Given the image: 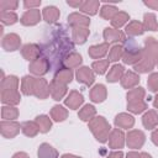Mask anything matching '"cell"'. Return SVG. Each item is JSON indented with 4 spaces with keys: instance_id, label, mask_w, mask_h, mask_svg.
I'll return each mask as SVG.
<instances>
[{
    "instance_id": "cell-54",
    "label": "cell",
    "mask_w": 158,
    "mask_h": 158,
    "mask_svg": "<svg viewBox=\"0 0 158 158\" xmlns=\"http://www.w3.org/2000/svg\"><path fill=\"white\" fill-rule=\"evenodd\" d=\"M139 158H152L148 153H144V152H142V153H139Z\"/></svg>"
},
{
    "instance_id": "cell-49",
    "label": "cell",
    "mask_w": 158,
    "mask_h": 158,
    "mask_svg": "<svg viewBox=\"0 0 158 158\" xmlns=\"http://www.w3.org/2000/svg\"><path fill=\"white\" fill-rule=\"evenodd\" d=\"M144 5H147L148 7H151L153 10H158V0H156V1H144Z\"/></svg>"
},
{
    "instance_id": "cell-26",
    "label": "cell",
    "mask_w": 158,
    "mask_h": 158,
    "mask_svg": "<svg viewBox=\"0 0 158 158\" xmlns=\"http://www.w3.org/2000/svg\"><path fill=\"white\" fill-rule=\"evenodd\" d=\"M38 158H58V152L48 143H42L38 147Z\"/></svg>"
},
{
    "instance_id": "cell-30",
    "label": "cell",
    "mask_w": 158,
    "mask_h": 158,
    "mask_svg": "<svg viewBox=\"0 0 158 158\" xmlns=\"http://www.w3.org/2000/svg\"><path fill=\"white\" fill-rule=\"evenodd\" d=\"M144 26L142 22L138 21H131L126 27V33L128 36H139L144 32Z\"/></svg>"
},
{
    "instance_id": "cell-38",
    "label": "cell",
    "mask_w": 158,
    "mask_h": 158,
    "mask_svg": "<svg viewBox=\"0 0 158 158\" xmlns=\"http://www.w3.org/2000/svg\"><path fill=\"white\" fill-rule=\"evenodd\" d=\"M81 60H83L81 56L78 54V53H75V52H73V53H70V54L64 59V63H65V65H67L69 69H72V68L79 67L80 63H81Z\"/></svg>"
},
{
    "instance_id": "cell-31",
    "label": "cell",
    "mask_w": 158,
    "mask_h": 158,
    "mask_svg": "<svg viewBox=\"0 0 158 158\" xmlns=\"http://www.w3.org/2000/svg\"><path fill=\"white\" fill-rule=\"evenodd\" d=\"M21 130L28 137H35L40 132V127L36 123V121H26V122H23L22 126H21Z\"/></svg>"
},
{
    "instance_id": "cell-53",
    "label": "cell",
    "mask_w": 158,
    "mask_h": 158,
    "mask_svg": "<svg viewBox=\"0 0 158 158\" xmlns=\"http://www.w3.org/2000/svg\"><path fill=\"white\" fill-rule=\"evenodd\" d=\"M127 158H139V153H137V152H130V153H127Z\"/></svg>"
},
{
    "instance_id": "cell-3",
    "label": "cell",
    "mask_w": 158,
    "mask_h": 158,
    "mask_svg": "<svg viewBox=\"0 0 158 158\" xmlns=\"http://www.w3.org/2000/svg\"><path fill=\"white\" fill-rule=\"evenodd\" d=\"M143 57V49L138 47H132L128 44V47H123V54H122V60L126 64H137Z\"/></svg>"
},
{
    "instance_id": "cell-24",
    "label": "cell",
    "mask_w": 158,
    "mask_h": 158,
    "mask_svg": "<svg viewBox=\"0 0 158 158\" xmlns=\"http://www.w3.org/2000/svg\"><path fill=\"white\" fill-rule=\"evenodd\" d=\"M123 74H125V68H123V65H121V64H115V65L109 70L106 79H107V81H110V83H115V81H118V80L123 77Z\"/></svg>"
},
{
    "instance_id": "cell-44",
    "label": "cell",
    "mask_w": 158,
    "mask_h": 158,
    "mask_svg": "<svg viewBox=\"0 0 158 158\" xmlns=\"http://www.w3.org/2000/svg\"><path fill=\"white\" fill-rule=\"evenodd\" d=\"M122 54H123V47L116 44V46H114V47L110 49L109 60H110V62H116V60H118L120 58H122Z\"/></svg>"
},
{
    "instance_id": "cell-51",
    "label": "cell",
    "mask_w": 158,
    "mask_h": 158,
    "mask_svg": "<svg viewBox=\"0 0 158 158\" xmlns=\"http://www.w3.org/2000/svg\"><path fill=\"white\" fill-rule=\"evenodd\" d=\"M12 158H30V157L25 152H17V153H15L12 156Z\"/></svg>"
},
{
    "instance_id": "cell-18",
    "label": "cell",
    "mask_w": 158,
    "mask_h": 158,
    "mask_svg": "<svg viewBox=\"0 0 158 158\" xmlns=\"http://www.w3.org/2000/svg\"><path fill=\"white\" fill-rule=\"evenodd\" d=\"M83 101H84V99H83V95L81 94H79L78 91H70L69 93V95L67 96V99L64 100V102H65V105L69 107V109H73V110H75V109H78L81 104H83Z\"/></svg>"
},
{
    "instance_id": "cell-13",
    "label": "cell",
    "mask_w": 158,
    "mask_h": 158,
    "mask_svg": "<svg viewBox=\"0 0 158 158\" xmlns=\"http://www.w3.org/2000/svg\"><path fill=\"white\" fill-rule=\"evenodd\" d=\"M41 20V12L40 10L37 9H31V10H27L22 17H21V23L25 25V26H33L36 25L38 21Z\"/></svg>"
},
{
    "instance_id": "cell-7",
    "label": "cell",
    "mask_w": 158,
    "mask_h": 158,
    "mask_svg": "<svg viewBox=\"0 0 158 158\" xmlns=\"http://www.w3.org/2000/svg\"><path fill=\"white\" fill-rule=\"evenodd\" d=\"M2 48L7 52H12L19 49L20 44H21V38L20 36H17L16 33H9L6 36L2 37Z\"/></svg>"
},
{
    "instance_id": "cell-11",
    "label": "cell",
    "mask_w": 158,
    "mask_h": 158,
    "mask_svg": "<svg viewBox=\"0 0 158 158\" xmlns=\"http://www.w3.org/2000/svg\"><path fill=\"white\" fill-rule=\"evenodd\" d=\"M21 100V96L17 91V89H6L1 90V101L4 104H7L9 106L19 104Z\"/></svg>"
},
{
    "instance_id": "cell-16",
    "label": "cell",
    "mask_w": 158,
    "mask_h": 158,
    "mask_svg": "<svg viewBox=\"0 0 158 158\" xmlns=\"http://www.w3.org/2000/svg\"><path fill=\"white\" fill-rule=\"evenodd\" d=\"M49 93H51V96L54 100H60L65 95V93H67V85L53 80L49 84Z\"/></svg>"
},
{
    "instance_id": "cell-47",
    "label": "cell",
    "mask_w": 158,
    "mask_h": 158,
    "mask_svg": "<svg viewBox=\"0 0 158 158\" xmlns=\"http://www.w3.org/2000/svg\"><path fill=\"white\" fill-rule=\"evenodd\" d=\"M147 84L151 91H158V73L151 74L147 80Z\"/></svg>"
},
{
    "instance_id": "cell-20",
    "label": "cell",
    "mask_w": 158,
    "mask_h": 158,
    "mask_svg": "<svg viewBox=\"0 0 158 158\" xmlns=\"http://www.w3.org/2000/svg\"><path fill=\"white\" fill-rule=\"evenodd\" d=\"M139 83V77L133 72H126L121 78V85L126 89H131Z\"/></svg>"
},
{
    "instance_id": "cell-34",
    "label": "cell",
    "mask_w": 158,
    "mask_h": 158,
    "mask_svg": "<svg viewBox=\"0 0 158 158\" xmlns=\"http://www.w3.org/2000/svg\"><path fill=\"white\" fill-rule=\"evenodd\" d=\"M95 115H96L95 107L93 105H89V104L84 105V107L80 109V111H79V117L83 121H91Z\"/></svg>"
},
{
    "instance_id": "cell-12",
    "label": "cell",
    "mask_w": 158,
    "mask_h": 158,
    "mask_svg": "<svg viewBox=\"0 0 158 158\" xmlns=\"http://www.w3.org/2000/svg\"><path fill=\"white\" fill-rule=\"evenodd\" d=\"M77 80L79 83H83L89 86L94 83L95 77H94V73L91 69H89L88 67H81L77 70Z\"/></svg>"
},
{
    "instance_id": "cell-42",
    "label": "cell",
    "mask_w": 158,
    "mask_h": 158,
    "mask_svg": "<svg viewBox=\"0 0 158 158\" xmlns=\"http://www.w3.org/2000/svg\"><path fill=\"white\" fill-rule=\"evenodd\" d=\"M0 20L2 25H14L17 21V15L14 11H1Z\"/></svg>"
},
{
    "instance_id": "cell-28",
    "label": "cell",
    "mask_w": 158,
    "mask_h": 158,
    "mask_svg": "<svg viewBox=\"0 0 158 158\" xmlns=\"http://www.w3.org/2000/svg\"><path fill=\"white\" fill-rule=\"evenodd\" d=\"M43 19L48 23H53L59 19V10L56 6H46L43 9Z\"/></svg>"
},
{
    "instance_id": "cell-17",
    "label": "cell",
    "mask_w": 158,
    "mask_h": 158,
    "mask_svg": "<svg viewBox=\"0 0 158 158\" xmlns=\"http://www.w3.org/2000/svg\"><path fill=\"white\" fill-rule=\"evenodd\" d=\"M104 38L107 41V43H110V42H122V41H125V33L121 32L120 30L107 27V28L104 30Z\"/></svg>"
},
{
    "instance_id": "cell-37",
    "label": "cell",
    "mask_w": 158,
    "mask_h": 158,
    "mask_svg": "<svg viewBox=\"0 0 158 158\" xmlns=\"http://www.w3.org/2000/svg\"><path fill=\"white\" fill-rule=\"evenodd\" d=\"M17 116H19V110L16 107H14V106H2V109H1V117H2V120L11 121V120L17 118Z\"/></svg>"
},
{
    "instance_id": "cell-9",
    "label": "cell",
    "mask_w": 158,
    "mask_h": 158,
    "mask_svg": "<svg viewBox=\"0 0 158 158\" xmlns=\"http://www.w3.org/2000/svg\"><path fill=\"white\" fill-rule=\"evenodd\" d=\"M41 52H42V51H41L40 46L33 44V43H31V44H25V46L22 47V49H21V53H22L23 58H26V59L30 60V62H33V60L38 59L40 56H41Z\"/></svg>"
},
{
    "instance_id": "cell-48",
    "label": "cell",
    "mask_w": 158,
    "mask_h": 158,
    "mask_svg": "<svg viewBox=\"0 0 158 158\" xmlns=\"http://www.w3.org/2000/svg\"><path fill=\"white\" fill-rule=\"evenodd\" d=\"M23 5H25V7H27V9H36L37 6H40L41 5V1H25L23 2Z\"/></svg>"
},
{
    "instance_id": "cell-1",
    "label": "cell",
    "mask_w": 158,
    "mask_h": 158,
    "mask_svg": "<svg viewBox=\"0 0 158 158\" xmlns=\"http://www.w3.org/2000/svg\"><path fill=\"white\" fill-rule=\"evenodd\" d=\"M144 90L142 88L131 89L127 93V109L133 114H141L147 109V104L143 100Z\"/></svg>"
},
{
    "instance_id": "cell-55",
    "label": "cell",
    "mask_w": 158,
    "mask_h": 158,
    "mask_svg": "<svg viewBox=\"0 0 158 158\" xmlns=\"http://www.w3.org/2000/svg\"><path fill=\"white\" fill-rule=\"evenodd\" d=\"M62 158H80V157H75V156H73V154H63Z\"/></svg>"
},
{
    "instance_id": "cell-52",
    "label": "cell",
    "mask_w": 158,
    "mask_h": 158,
    "mask_svg": "<svg viewBox=\"0 0 158 158\" xmlns=\"http://www.w3.org/2000/svg\"><path fill=\"white\" fill-rule=\"evenodd\" d=\"M152 141H153V143H154V144H157V146H158V128L152 133Z\"/></svg>"
},
{
    "instance_id": "cell-33",
    "label": "cell",
    "mask_w": 158,
    "mask_h": 158,
    "mask_svg": "<svg viewBox=\"0 0 158 158\" xmlns=\"http://www.w3.org/2000/svg\"><path fill=\"white\" fill-rule=\"evenodd\" d=\"M79 9H80V11H83V12H85V14L95 15V14L98 12V9H99V1H95V0L83 1Z\"/></svg>"
},
{
    "instance_id": "cell-23",
    "label": "cell",
    "mask_w": 158,
    "mask_h": 158,
    "mask_svg": "<svg viewBox=\"0 0 158 158\" xmlns=\"http://www.w3.org/2000/svg\"><path fill=\"white\" fill-rule=\"evenodd\" d=\"M142 122H143V126L146 128H148V130L154 128L158 125V115H157V112L154 110L147 111L142 117Z\"/></svg>"
},
{
    "instance_id": "cell-57",
    "label": "cell",
    "mask_w": 158,
    "mask_h": 158,
    "mask_svg": "<svg viewBox=\"0 0 158 158\" xmlns=\"http://www.w3.org/2000/svg\"><path fill=\"white\" fill-rule=\"evenodd\" d=\"M157 64H158V62H157Z\"/></svg>"
},
{
    "instance_id": "cell-46",
    "label": "cell",
    "mask_w": 158,
    "mask_h": 158,
    "mask_svg": "<svg viewBox=\"0 0 158 158\" xmlns=\"http://www.w3.org/2000/svg\"><path fill=\"white\" fill-rule=\"evenodd\" d=\"M19 2L12 0V1H9V0H2L0 1V9L1 11H11V10H15L17 7Z\"/></svg>"
},
{
    "instance_id": "cell-25",
    "label": "cell",
    "mask_w": 158,
    "mask_h": 158,
    "mask_svg": "<svg viewBox=\"0 0 158 158\" xmlns=\"http://www.w3.org/2000/svg\"><path fill=\"white\" fill-rule=\"evenodd\" d=\"M73 79V73L69 68H60L58 69V72L56 73L54 75V81H58V83H62V84H68L70 83Z\"/></svg>"
},
{
    "instance_id": "cell-15",
    "label": "cell",
    "mask_w": 158,
    "mask_h": 158,
    "mask_svg": "<svg viewBox=\"0 0 158 158\" xmlns=\"http://www.w3.org/2000/svg\"><path fill=\"white\" fill-rule=\"evenodd\" d=\"M68 22L69 25H72L73 27H86L90 25V20L84 16V15H80L79 12H73L68 16Z\"/></svg>"
},
{
    "instance_id": "cell-41",
    "label": "cell",
    "mask_w": 158,
    "mask_h": 158,
    "mask_svg": "<svg viewBox=\"0 0 158 158\" xmlns=\"http://www.w3.org/2000/svg\"><path fill=\"white\" fill-rule=\"evenodd\" d=\"M118 12L117 7L114 6V5H104L100 10V15L101 17H104L105 20H112L114 16Z\"/></svg>"
},
{
    "instance_id": "cell-43",
    "label": "cell",
    "mask_w": 158,
    "mask_h": 158,
    "mask_svg": "<svg viewBox=\"0 0 158 158\" xmlns=\"http://www.w3.org/2000/svg\"><path fill=\"white\" fill-rule=\"evenodd\" d=\"M17 86H19V79L15 75H10L7 78H4L1 81V90L17 89Z\"/></svg>"
},
{
    "instance_id": "cell-22",
    "label": "cell",
    "mask_w": 158,
    "mask_h": 158,
    "mask_svg": "<svg viewBox=\"0 0 158 158\" xmlns=\"http://www.w3.org/2000/svg\"><path fill=\"white\" fill-rule=\"evenodd\" d=\"M135 123V118L128 114H118L115 117V125L120 128H131Z\"/></svg>"
},
{
    "instance_id": "cell-10",
    "label": "cell",
    "mask_w": 158,
    "mask_h": 158,
    "mask_svg": "<svg viewBox=\"0 0 158 158\" xmlns=\"http://www.w3.org/2000/svg\"><path fill=\"white\" fill-rule=\"evenodd\" d=\"M125 144V135L121 130L115 128L111 131V135L109 136V146L112 149L122 148Z\"/></svg>"
},
{
    "instance_id": "cell-35",
    "label": "cell",
    "mask_w": 158,
    "mask_h": 158,
    "mask_svg": "<svg viewBox=\"0 0 158 158\" xmlns=\"http://www.w3.org/2000/svg\"><path fill=\"white\" fill-rule=\"evenodd\" d=\"M51 116H52V118L54 120V121H64L65 118H67V116H68V111L63 107V106H60V105H56V106H53L52 107V110H51Z\"/></svg>"
},
{
    "instance_id": "cell-5",
    "label": "cell",
    "mask_w": 158,
    "mask_h": 158,
    "mask_svg": "<svg viewBox=\"0 0 158 158\" xmlns=\"http://www.w3.org/2000/svg\"><path fill=\"white\" fill-rule=\"evenodd\" d=\"M143 57L149 59V60H153L154 63L158 62V42L149 37L146 40V48L143 49Z\"/></svg>"
},
{
    "instance_id": "cell-6",
    "label": "cell",
    "mask_w": 158,
    "mask_h": 158,
    "mask_svg": "<svg viewBox=\"0 0 158 158\" xmlns=\"http://www.w3.org/2000/svg\"><path fill=\"white\" fill-rule=\"evenodd\" d=\"M49 67H51V63L48 62L47 58H38V59L31 62L28 69L35 75H43L48 72Z\"/></svg>"
},
{
    "instance_id": "cell-14",
    "label": "cell",
    "mask_w": 158,
    "mask_h": 158,
    "mask_svg": "<svg viewBox=\"0 0 158 158\" xmlns=\"http://www.w3.org/2000/svg\"><path fill=\"white\" fill-rule=\"evenodd\" d=\"M49 85L48 83L40 78V79H36L35 81V91H33V95L37 96L38 99H46L48 95H49Z\"/></svg>"
},
{
    "instance_id": "cell-19",
    "label": "cell",
    "mask_w": 158,
    "mask_h": 158,
    "mask_svg": "<svg viewBox=\"0 0 158 158\" xmlns=\"http://www.w3.org/2000/svg\"><path fill=\"white\" fill-rule=\"evenodd\" d=\"M90 99L94 102H102L106 99V88L102 84H96L90 90Z\"/></svg>"
},
{
    "instance_id": "cell-45",
    "label": "cell",
    "mask_w": 158,
    "mask_h": 158,
    "mask_svg": "<svg viewBox=\"0 0 158 158\" xmlns=\"http://www.w3.org/2000/svg\"><path fill=\"white\" fill-rule=\"evenodd\" d=\"M109 63H110L109 59H99V60L94 62L91 67H93V69L95 70V73H98V74H104V73L106 72L107 67H109Z\"/></svg>"
},
{
    "instance_id": "cell-27",
    "label": "cell",
    "mask_w": 158,
    "mask_h": 158,
    "mask_svg": "<svg viewBox=\"0 0 158 158\" xmlns=\"http://www.w3.org/2000/svg\"><path fill=\"white\" fill-rule=\"evenodd\" d=\"M35 81H36V78L30 77V75H26V77L22 78V80H21V90H22V93L25 95H33Z\"/></svg>"
},
{
    "instance_id": "cell-8",
    "label": "cell",
    "mask_w": 158,
    "mask_h": 158,
    "mask_svg": "<svg viewBox=\"0 0 158 158\" xmlns=\"http://www.w3.org/2000/svg\"><path fill=\"white\" fill-rule=\"evenodd\" d=\"M20 132V123L15 121H1V135L5 138H12Z\"/></svg>"
},
{
    "instance_id": "cell-29",
    "label": "cell",
    "mask_w": 158,
    "mask_h": 158,
    "mask_svg": "<svg viewBox=\"0 0 158 158\" xmlns=\"http://www.w3.org/2000/svg\"><path fill=\"white\" fill-rule=\"evenodd\" d=\"M72 32H73L74 42H77L79 44H83L89 36V30L86 27H73Z\"/></svg>"
},
{
    "instance_id": "cell-21",
    "label": "cell",
    "mask_w": 158,
    "mask_h": 158,
    "mask_svg": "<svg viewBox=\"0 0 158 158\" xmlns=\"http://www.w3.org/2000/svg\"><path fill=\"white\" fill-rule=\"evenodd\" d=\"M107 49H109V43H101V44H96V46H91L88 51L89 56L94 59H100L102 58L106 53H107Z\"/></svg>"
},
{
    "instance_id": "cell-39",
    "label": "cell",
    "mask_w": 158,
    "mask_h": 158,
    "mask_svg": "<svg viewBox=\"0 0 158 158\" xmlns=\"http://www.w3.org/2000/svg\"><path fill=\"white\" fill-rule=\"evenodd\" d=\"M144 30L149 31H158V22L156 20L154 14H146L144 15V22H143Z\"/></svg>"
},
{
    "instance_id": "cell-36",
    "label": "cell",
    "mask_w": 158,
    "mask_h": 158,
    "mask_svg": "<svg viewBox=\"0 0 158 158\" xmlns=\"http://www.w3.org/2000/svg\"><path fill=\"white\" fill-rule=\"evenodd\" d=\"M35 121H36V123H37L38 127H40V132L46 133V132H48V131L51 130L52 122H51V120H49L48 116H46V115H40V116L36 117Z\"/></svg>"
},
{
    "instance_id": "cell-2",
    "label": "cell",
    "mask_w": 158,
    "mask_h": 158,
    "mask_svg": "<svg viewBox=\"0 0 158 158\" xmlns=\"http://www.w3.org/2000/svg\"><path fill=\"white\" fill-rule=\"evenodd\" d=\"M89 128L91 130V132L94 133V136L96 137V139L99 142L105 143L107 141L111 127H110L109 122L105 120V117H102V116L94 117L91 121H89Z\"/></svg>"
},
{
    "instance_id": "cell-32",
    "label": "cell",
    "mask_w": 158,
    "mask_h": 158,
    "mask_svg": "<svg viewBox=\"0 0 158 158\" xmlns=\"http://www.w3.org/2000/svg\"><path fill=\"white\" fill-rule=\"evenodd\" d=\"M154 62L153 60H149V59H147V58H144V57H142V59L137 63V64H135V70L136 72H138V73H147V72H151L153 68H154Z\"/></svg>"
},
{
    "instance_id": "cell-4",
    "label": "cell",
    "mask_w": 158,
    "mask_h": 158,
    "mask_svg": "<svg viewBox=\"0 0 158 158\" xmlns=\"http://www.w3.org/2000/svg\"><path fill=\"white\" fill-rule=\"evenodd\" d=\"M144 138H146V136L142 131L132 130L127 133L126 142H127V146L130 148H141L144 143Z\"/></svg>"
},
{
    "instance_id": "cell-50",
    "label": "cell",
    "mask_w": 158,
    "mask_h": 158,
    "mask_svg": "<svg viewBox=\"0 0 158 158\" xmlns=\"http://www.w3.org/2000/svg\"><path fill=\"white\" fill-rule=\"evenodd\" d=\"M123 157V153L121 152V151H117V152H111L109 156H107V158H122Z\"/></svg>"
},
{
    "instance_id": "cell-56",
    "label": "cell",
    "mask_w": 158,
    "mask_h": 158,
    "mask_svg": "<svg viewBox=\"0 0 158 158\" xmlns=\"http://www.w3.org/2000/svg\"><path fill=\"white\" fill-rule=\"evenodd\" d=\"M153 105H154V107L158 109V95L156 96V99H154V101H153Z\"/></svg>"
},
{
    "instance_id": "cell-40",
    "label": "cell",
    "mask_w": 158,
    "mask_h": 158,
    "mask_svg": "<svg viewBox=\"0 0 158 158\" xmlns=\"http://www.w3.org/2000/svg\"><path fill=\"white\" fill-rule=\"evenodd\" d=\"M128 19H130L128 14H126V12H123V11H118V12L114 16V19L111 20V25H112L114 27L118 28V27L123 26V25L128 21Z\"/></svg>"
}]
</instances>
